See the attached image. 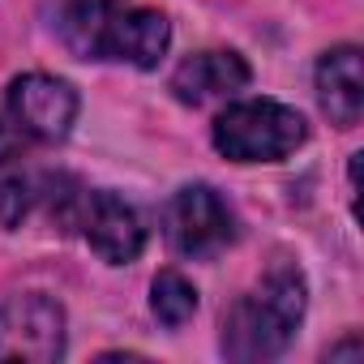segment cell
Wrapping results in <instances>:
<instances>
[{"label": "cell", "mask_w": 364, "mask_h": 364, "mask_svg": "<svg viewBox=\"0 0 364 364\" xmlns=\"http://www.w3.org/2000/svg\"><path fill=\"white\" fill-rule=\"evenodd\" d=\"M304 317V274L296 266H274L257 291L240 296L223 317V355L228 360H274L287 351Z\"/></svg>", "instance_id": "obj_1"}, {"label": "cell", "mask_w": 364, "mask_h": 364, "mask_svg": "<svg viewBox=\"0 0 364 364\" xmlns=\"http://www.w3.org/2000/svg\"><path fill=\"white\" fill-rule=\"evenodd\" d=\"M31 210V180L0 167V228H18Z\"/></svg>", "instance_id": "obj_13"}, {"label": "cell", "mask_w": 364, "mask_h": 364, "mask_svg": "<svg viewBox=\"0 0 364 364\" xmlns=\"http://www.w3.org/2000/svg\"><path fill=\"white\" fill-rule=\"evenodd\" d=\"M163 232L180 257L206 262V257H219L228 245H236L240 228L232 206L210 185H185L163 210Z\"/></svg>", "instance_id": "obj_3"}, {"label": "cell", "mask_w": 364, "mask_h": 364, "mask_svg": "<svg viewBox=\"0 0 364 364\" xmlns=\"http://www.w3.org/2000/svg\"><path fill=\"white\" fill-rule=\"evenodd\" d=\"M317 99L321 112L330 116V124L338 129H355L364 116V73H360V48L343 43L330 48L317 60Z\"/></svg>", "instance_id": "obj_7"}, {"label": "cell", "mask_w": 364, "mask_h": 364, "mask_svg": "<svg viewBox=\"0 0 364 364\" xmlns=\"http://www.w3.org/2000/svg\"><path fill=\"white\" fill-rule=\"evenodd\" d=\"M330 360H360V338L351 334L347 343H338V347H330Z\"/></svg>", "instance_id": "obj_14"}, {"label": "cell", "mask_w": 364, "mask_h": 364, "mask_svg": "<svg viewBox=\"0 0 364 364\" xmlns=\"http://www.w3.org/2000/svg\"><path fill=\"white\" fill-rule=\"evenodd\" d=\"M86 198H90V193H82V185H77L73 176H48V210H52V219H56L65 232L82 223Z\"/></svg>", "instance_id": "obj_12"}, {"label": "cell", "mask_w": 364, "mask_h": 364, "mask_svg": "<svg viewBox=\"0 0 364 364\" xmlns=\"http://www.w3.org/2000/svg\"><path fill=\"white\" fill-rule=\"evenodd\" d=\"M9 120L31 141H65L77 120V90L48 73H26L9 86Z\"/></svg>", "instance_id": "obj_5"}, {"label": "cell", "mask_w": 364, "mask_h": 364, "mask_svg": "<svg viewBox=\"0 0 364 364\" xmlns=\"http://www.w3.org/2000/svg\"><path fill=\"white\" fill-rule=\"evenodd\" d=\"M309 124L296 107L274 99H245L232 103L215 120V150L232 163H279L304 146Z\"/></svg>", "instance_id": "obj_2"}, {"label": "cell", "mask_w": 364, "mask_h": 364, "mask_svg": "<svg viewBox=\"0 0 364 364\" xmlns=\"http://www.w3.org/2000/svg\"><path fill=\"white\" fill-rule=\"evenodd\" d=\"M77 228L86 232L90 249L112 266L137 262V253L146 249V228H141L137 210L129 202H120L116 193H90Z\"/></svg>", "instance_id": "obj_6"}, {"label": "cell", "mask_w": 364, "mask_h": 364, "mask_svg": "<svg viewBox=\"0 0 364 364\" xmlns=\"http://www.w3.org/2000/svg\"><path fill=\"white\" fill-rule=\"evenodd\" d=\"M65 355V309L43 291H22L0 304V360L56 364Z\"/></svg>", "instance_id": "obj_4"}, {"label": "cell", "mask_w": 364, "mask_h": 364, "mask_svg": "<svg viewBox=\"0 0 364 364\" xmlns=\"http://www.w3.org/2000/svg\"><path fill=\"white\" fill-rule=\"evenodd\" d=\"M245 86H249V65L236 52H198L171 73V95L193 107L210 99H228Z\"/></svg>", "instance_id": "obj_8"}, {"label": "cell", "mask_w": 364, "mask_h": 364, "mask_svg": "<svg viewBox=\"0 0 364 364\" xmlns=\"http://www.w3.org/2000/svg\"><path fill=\"white\" fill-rule=\"evenodd\" d=\"M116 0H69L60 9V39L77 60H112Z\"/></svg>", "instance_id": "obj_9"}, {"label": "cell", "mask_w": 364, "mask_h": 364, "mask_svg": "<svg viewBox=\"0 0 364 364\" xmlns=\"http://www.w3.org/2000/svg\"><path fill=\"white\" fill-rule=\"evenodd\" d=\"M150 313L167 326V330H180L185 321H193L198 313V287L176 274V270H163L154 283H150Z\"/></svg>", "instance_id": "obj_11"}, {"label": "cell", "mask_w": 364, "mask_h": 364, "mask_svg": "<svg viewBox=\"0 0 364 364\" xmlns=\"http://www.w3.org/2000/svg\"><path fill=\"white\" fill-rule=\"evenodd\" d=\"M171 43V22L159 9H120L112 31V60H129L137 69H154Z\"/></svg>", "instance_id": "obj_10"}]
</instances>
